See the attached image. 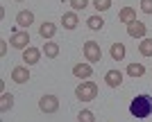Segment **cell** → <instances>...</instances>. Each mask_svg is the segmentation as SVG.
Segmentation results:
<instances>
[{
    "label": "cell",
    "mask_w": 152,
    "mask_h": 122,
    "mask_svg": "<svg viewBox=\"0 0 152 122\" xmlns=\"http://www.w3.org/2000/svg\"><path fill=\"white\" fill-rule=\"evenodd\" d=\"M118 20L125 23V25H129L132 20H136V9L134 7H123L121 12H118Z\"/></svg>",
    "instance_id": "13"
},
{
    "label": "cell",
    "mask_w": 152,
    "mask_h": 122,
    "mask_svg": "<svg viewBox=\"0 0 152 122\" xmlns=\"http://www.w3.org/2000/svg\"><path fill=\"white\" fill-rule=\"evenodd\" d=\"M34 23V14L32 12H27V9H23V12H18L16 14V25H20L23 30H27V27Z\"/></svg>",
    "instance_id": "10"
},
{
    "label": "cell",
    "mask_w": 152,
    "mask_h": 122,
    "mask_svg": "<svg viewBox=\"0 0 152 122\" xmlns=\"http://www.w3.org/2000/svg\"><path fill=\"white\" fill-rule=\"evenodd\" d=\"M141 9L145 14H152V0H141Z\"/></svg>",
    "instance_id": "24"
},
{
    "label": "cell",
    "mask_w": 152,
    "mask_h": 122,
    "mask_svg": "<svg viewBox=\"0 0 152 122\" xmlns=\"http://www.w3.org/2000/svg\"><path fill=\"white\" fill-rule=\"evenodd\" d=\"M75 97L82 100V102H91L98 97V84L95 82H82L80 86L75 88Z\"/></svg>",
    "instance_id": "2"
},
{
    "label": "cell",
    "mask_w": 152,
    "mask_h": 122,
    "mask_svg": "<svg viewBox=\"0 0 152 122\" xmlns=\"http://www.w3.org/2000/svg\"><path fill=\"white\" fill-rule=\"evenodd\" d=\"M129 113L134 118H139V120L152 116V97L150 95H136L132 100V104H129Z\"/></svg>",
    "instance_id": "1"
},
{
    "label": "cell",
    "mask_w": 152,
    "mask_h": 122,
    "mask_svg": "<svg viewBox=\"0 0 152 122\" xmlns=\"http://www.w3.org/2000/svg\"><path fill=\"white\" fill-rule=\"evenodd\" d=\"M104 82H107L109 88H118V86L123 84V72H121V70H107Z\"/></svg>",
    "instance_id": "8"
},
{
    "label": "cell",
    "mask_w": 152,
    "mask_h": 122,
    "mask_svg": "<svg viewBox=\"0 0 152 122\" xmlns=\"http://www.w3.org/2000/svg\"><path fill=\"white\" fill-rule=\"evenodd\" d=\"M86 25H89L91 30H102V27H104V20H102L100 16H91V18H86Z\"/></svg>",
    "instance_id": "20"
},
{
    "label": "cell",
    "mask_w": 152,
    "mask_h": 122,
    "mask_svg": "<svg viewBox=\"0 0 152 122\" xmlns=\"http://www.w3.org/2000/svg\"><path fill=\"white\" fill-rule=\"evenodd\" d=\"M109 54H111V59H114V61H123V59H125V45H123L121 41H118V43H111Z\"/></svg>",
    "instance_id": "15"
},
{
    "label": "cell",
    "mask_w": 152,
    "mask_h": 122,
    "mask_svg": "<svg viewBox=\"0 0 152 122\" xmlns=\"http://www.w3.org/2000/svg\"><path fill=\"white\" fill-rule=\"evenodd\" d=\"M41 52H43V50H37V48H25V50H23V61H25L27 66L39 64V59H41Z\"/></svg>",
    "instance_id": "9"
},
{
    "label": "cell",
    "mask_w": 152,
    "mask_h": 122,
    "mask_svg": "<svg viewBox=\"0 0 152 122\" xmlns=\"http://www.w3.org/2000/svg\"><path fill=\"white\" fill-rule=\"evenodd\" d=\"M127 75L129 77H143L145 75V66L143 64H129L127 66Z\"/></svg>",
    "instance_id": "18"
},
{
    "label": "cell",
    "mask_w": 152,
    "mask_h": 122,
    "mask_svg": "<svg viewBox=\"0 0 152 122\" xmlns=\"http://www.w3.org/2000/svg\"><path fill=\"white\" fill-rule=\"evenodd\" d=\"M93 7L98 12H107L109 7H111V0H93Z\"/></svg>",
    "instance_id": "23"
},
{
    "label": "cell",
    "mask_w": 152,
    "mask_h": 122,
    "mask_svg": "<svg viewBox=\"0 0 152 122\" xmlns=\"http://www.w3.org/2000/svg\"><path fill=\"white\" fill-rule=\"evenodd\" d=\"M12 79L16 84H25L30 79V70H27V66H16L12 70Z\"/></svg>",
    "instance_id": "11"
},
{
    "label": "cell",
    "mask_w": 152,
    "mask_h": 122,
    "mask_svg": "<svg viewBox=\"0 0 152 122\" xmlns=\"http://www.w3.org/2000/svg\"><path fill=\"white\" fill-rule=\"evenodd\" d=\"M39 109L43 113H57L59 111V97L57 95H43L39 100Z\"/></svg>",
    "instance_id": "4"
},
{
    "label": "cell",
    "mask_w": 152,
    "mask_h": 122,
    "mask_svg": "<svg viewBox=\"0 0 152 122\" xmlns=\"http://www.w3.org/2000/svg\"><path fill=\"white\" fill-rule=\"evenodd\" d=\"M61 25L66 27V30H75L77 25H80V18H77V12H66L61 16Z\"/></svg>",
    "instance_id": "12"
},
{
    "label": "cell",
    "mask_w": 152,
    "mask_h": 122,
    "mask_svg": "<svg viewBox=\"0 0 152 122\" xmlns=\"http://www.w3.org/2000/svg\"><path fill=\"white\" fill-rule=\"evenodd\" d=\"M70 7H73V12H82L89 7V0H70Z\"/></svg>",
    "instance_id": "22"
},
{
    "label": "cell",
    "mask_w": 152,
    "mask_h": 122,
    "mask_svg": "<svg viewBox=\"0 0 152 122\" xmlns=\"http://www.w3.org/2000/svg\"><path fill=\"white\" fill-rule=\"evenodd\" d=\"M39 34H41L43 39H52V36L57 34V25H55V23H50V20H45L43 25L39 27Z\"/></svg>",
    "instance_id": "14"
},
{
    "label": "cell",
    "mask_w": 152,
    "mask_h": 122,
    "mask_svg": "<svg viewBox=\"0 0 152 122\" xmlns=\"http://www.w3.org/2000/svg\"><path fill=\"white\" fill-rule=\"evenodd\" d=\"M12 106H14V95L12 93H2V95H0V111L7 113Z\"/></svg>",
    "instance_id": "16"
},
{
    "label": "cell",
    "mask_w": 152,
    "mask_h": 122,
    "mask_svg": "<svg viewBox=\"0 0 152 122\" xmlns=\"http://www.w3.org/2000/svg\"><path fill=\"white\" fill-rule=\"evenodd\" d=\"M73 75L77 79H89L93 75V68H91V64H75L73 66Z\"/></svg>",
    "instance_id": "7"
},
{
    "label": "cell",
    "mask_w": 152,
    "mask_h": 122,
    "mask_svg": "<svg viewBox=\"0 0 152 122\" xmlns=\"http://www.w3.org/2000/svg\"><path fill=\"white\" fill-rule=\"evenodd\" d=\"M82 50H84V57H86V61H89V64H98V61H102L100 43H95V41H86Z\"/></svg>",
    "instance_id": "3"
},
{
    "label": "cell",
    "mask_w": 152,
    "mask_h": 122,
    "mask_svg": "<svg viewBox=\"0 0 152 122\" xmlns=\"http://www.w3.org/2000/svg\"><path fill=\"white\" fill-rule=\"evenodd\" d=\"M145 32H148V25H143L141 20H132L127 25V34L132 39H145Z\"/></svg>",
    "instance_id": "6"
},
{
    "label": "cell",
    "mask_w": 152,
    "mask_h": 122,
    "mask_svg": "<svg viewBox=\"0 0 152 122\" xmlns=\"http://www.w3.org/2000/svg\"><path fill=\"white\" fill-rule=\"evenodd\" d=\"M16 2H23V0H16Z\"/></svg>",
    "instance_id": "26"
},
{
    "label": "cell",
    "mask_w": 152,
    "mask_h": 122,
    "mask_svg": "<svg viewBox=\"0 0 152 122\" xmlns=\"http://www.w3.org/2000/svg\"><path fill=\"white\" fill-rule=\"evenodd\" d=\"M139 52L143 57H152V39H143L139 43Z\"/></svg>",
    "instance_id": "19"
},
{
    "label": "cell",
    "mask_w": 152,
    "mask_h": 122,
    "mask_svg": "<svg viewBox=\"0 0 152 122\" xmlns=\"http://www.w3.org/2000/svg\"><path fill=\"white\" fill-rule=\"evenodd\" d=\"M43 52H45V57H48V59H57L59 57V45L45 41V43H43Z\"/></svg>",
    "instance_id": "17"
},
{
    "label": "cell",
    "mask_w": 152,
    "mask_h": 122,
    "mask_svg": "<svg viewBox=\"0 0 152 122\" xmlns=\"http://www.w3.org/2000/svg\"><path fill=\"white\" fill-rule=\"evenodd\" d=\"M77 122H95V116H93V111H89V109L80 111V116H77Z\"/></svg>",
    "instance_id": "21"
},
{
    "label": "cell",
    "mask_w": 152,
    "mask_h": 122,
    "mask_svg": "<svg viewBox=\"0 0 152 122\" xmlns=\"http://www.w3.org/2000/svg\"><path fill=\"white\" fill-rule=\"evenodd\" d=\"M9 43H12V48H16V50H25V48H30V45H27V43H30V34H27V30L12 34Z\"/></svg>",
    "instance_id": "5"
},
{
    "label": "cell",
    "mask_w": 152,
    "mask_h": 122,
    "mask_svg": "<svg viewBox=\"0 0 152 122\" xmlns=\"http://www.w3.org/2000/svg\"><path fill=\"white\" fill-rule=\"evenodd\" d=\"M5 52H7V41H5V39H0V54L5 57Z\"/></svg>",
    "instance_id": "25"
}]
</instances>
